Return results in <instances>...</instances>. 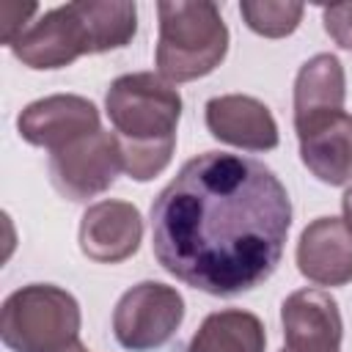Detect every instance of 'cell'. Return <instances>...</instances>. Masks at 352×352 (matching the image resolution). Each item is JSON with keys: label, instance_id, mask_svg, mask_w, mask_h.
<instances>
[{"label": "cell", "instance_id": "cell-1", "mask_svg": "<svg viewBox=\"0 0 352 352\" xmlns=\"http://www.w3.org/2000/svg\"><path fill=\"white\" fill-rule=\"evenodd\" d=\"M289 226V192L264 162L204 151L154 198L151 250L182 283L234 297L278 270Z\"/></svg>", "mask_w": 352, "mask_h": 352}, {"label": "cell", "instance_id": "cell-2", "mask_svg": "<svg viewBox=\"0 0 352 352\" xmlns=\"http://www.w3.org/2000/svg\"><path fill=\"white\" fill-rule=\"evenodd\" d=\"M157 69L168 82H190L212 74L228 52V28L209 0L160 3Z\"/></svg>", "mask_w": 352, "mask_h": 352}, {"label": "cell", "instance_id": "cell-3", "mask_svg": "<svg viewBox=\"0 0 352 352\" xmlns=\"http://www.w3.org/2000/svg\"><path fill=\"white\" fill-rule=\"evenodd\" d=\"M107 118L121 148H173L182 118V96L162 74L135 72L110 82Z\"/></svg>", "mask_w": 352, "mask_h": 352}, {"label": "cell", "instance_id": "cell-4", "mask_svg": "<svg viewBox=\"0 0 352 352\" xmlns=\"http://www.w3.org/2000/svg\"><path fill=\"white\" fill-rule=\"evenodd\" d=\"M80 336L77 300L52 283H30L6 297L0 338L11 352H58Z\"/></svg>", "mask_w": 352, "mask_h": 352}, {"label": "cell", "instance_id": "cell-5", "mask_svg": "<svg viewBox=\"0 0 352 352\" xmlns=\"http://www.w3.org/2000/svg\"><path fill=\"white\" fill-rule=\"evenodd\" d=\"M184 319L182 294L157 280H143L121 294L113 311V333L124 349L148 352L170 341Z\"/></svg>", "mask_w": 352, "mask_h": 352}, {"label": "cell", "instance_id": "cell-6", "mask_svg": "<svg viewBox=\"0 0 352 352\" xmlns=\"http://www.w3.org/2000/svg\"><path fill=\"white\" fill-rule=\"evenodd\" d=\"M16 60L30 69H63L80 55H94V38L82 0L58 6L30 22L11 44Z\"/></svg>", "mask_w": 352, "mask_h": 352}, {"label": "cell", "instance_id": "cell-7", "mask_svg": "<svg viewBox=\"0 0 352 352\" xmlns=\"http://www.w3.org/2000/svg\"><path fill=\"white\" fill-rule=\"evenodd\" d=\"M124 170L121 146L116 132H94L85 135L66 148L52 151L50 157V179L60 195L69 201H88L113 187L118 173Z\"/></svg>", "mask_w": 352, "mask_h": 352}, {"label": "cell", "instance_id": "cell-8", "mask_svg": "<svg viewBox=\"0 0 352 352\" xmlns=\"http://www.w3.org/2000/svg\"><path fill=\"white\" fill-rule=\"evenodd\" d=\"M16 129L30 146L58 151L85 135L99 132V110L85 96L55 94L30 102L16 116Z\"/></svg>", "mask_w": 352, "mask_h": 352}, {"label": "cell", "instance_id": "cell-9", "mask_svg": "<svg viewBox=\"0 0 352 352\" xmlns=\"http://www.w3.org/2000/svg\"><path fill=\"white\" fill-rule=\"evenodd\" d=\"M283 338L294 352H338L341 314L338 302L322 289H300L283 300L280 308Z\"/></svg>", "mask_w": 352, "mask_h": 352}, {"label": "cell", "instance_id": "cell-10", "mask_svg": "<svg viewBox=\"0 0 352 352\" xmlns=\"http://www.w3.org/2000/svg\"><path fill=\"white\" fill-rule=\"evenodd\" d=\"M143 220L126 201H99L80 220V250L99 264H118L138 253Z\"/></svg>", "mask_w": 352, "mask_h": 352}, {"label": "cell", "instance_id": "cell-11", "mask_svg": "<svg viewBox=\"0 0 352 352\" xmlns=\"http://www.w3.org/2000/svg\"><path fill=\"white\" fill-rule=\"evenodd\" d=\"M297 270L319 286L352 280V228L338 217H316L297 242Z\"/></svg>", "mask_w": 352, "mask_h": 352}, {"label": "cell", "instance_id": "cell-12", "mask_svg": "<svg viewBox=\"0 0 352 352\" xmlns=\"http://www.w3.org/2000/svg\"><path fill=\"white\" fill-rule=\"evenodd\" d=\"M209 132L245 151H270L278 146V124L270 107L245 94H226L206 102Z\"/></svg>", "mask_w": 352, "mask_h": 352}, {"label": "cell", "instance_id": "cell-13", "mask_svg": "<svg viewBox=\"0 0 352 352\" xmlns=\"http://www.w3.org/2000/svg\"><path fill=\"white\" fill-rule=\"evenodd\" d=\"M302 165L324 184L352 182V116L333 113L297 129Z\"/></svg>", "mask_w": 352, "mask_h": 352}, {"label": "cell", "instance_id": "cell-14", "mask_svg": "<svg viewBox=\"0 0 352 352\" xmlns=\"http://www.w3.org/2000/svg\"><path fill=\"white\" fill-rule=\"evenodd\" d=\"M346 96V77L344 66L336 55L319 52L308 58L294 80V129L341 113Z\"/></svg>", "mask_w": 352, "mask_h": 352}, {"label": "cell", "instance_id": "cell-15", "mask_svg": "<svg viewBox=\"0 0 352 352\" xmlns=\"http://www.w3.org/2000/svg\"><path fill=\"white\" fill-rule=\"evenodd\" d=\"M267 333L256 314L226 308L209 314L190 338L187 352H264Z\"/></svg>", "mask_w": 352, "mask_h": 352}, {"label": "cell", "instance_id": "cell-16", "mask_svg": "<svg viewBox=\"0 0 352 352\" xmlns=\"http://www.w3.org/2000/svg\"><path fill=\"white\" fill-rule=\"evenodd\" d=\"M302 6L300 3H283V0H245L239 3V14L245 25L267 38H283L297 30L302 19Z\"/></svg>", "mask_w": 352, "mask_h": 352}, {"label": "cell", "instance_id": "cell-17", "mask_svg": "<svg viewBox=\"0 0 352 352\" xmlns=\"http://www.w3.org/2000/svg\"><path fill=\"white\" fill-rule=\"evenodd\" d=\"M322 19H324L327 36L338 47L352 50V3H338V6L324 8L322 11Z\"/></svg>", "mask_w": 352, "mask_h": 352}, {"label": "cell", "instance_id": "cell-18", "mask_svg": "<svg viewBox=\"0 0 352 352\" xmlns=\"http://www.w3.org/2000/svg\"><path fill=\"white\" fill-rule=\"evenodd\" d=\"M341 209H344V223L352 228V187L344 192V198H341Z\"/></svg>", "mask_w": 352, "mask_h": 352}, {"label": "cell", "instance_id": "cell-19", "mask_svg": "<svg viewBox=\"0 0 352 352\" xmlns=\"http://www.w3.org/2000/svg\"><path fill=\"white\" fill-rule=\"evenodd\" d=\"M58 352H88L80 341H74V344H69V346H63V349H58Z\"/></svg>", "mask_w": 352, "mask_h": 352}, {"label": "cell", "instance_id": "cell-20", "mask_svg": "<svg viewBox=\"0 0 352 352\" xmlns=\"http://www.w3.org/2000/svg\"><path fill=\"white\" fill-rule=\"evenodd\" d=\"M280 352H294V349H289V346H283V349H280Z\"/></svg>", "mask_w": 352, "mask_h": 352}]
</instances>
